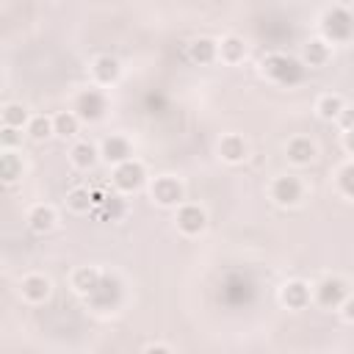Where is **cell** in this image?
Returning <instances> with one entry per match:
<instances>
[{
  "label": "cell",
  "mask_w": 354,
  "mask_h": 354,
  "mask_svg": "<svg viewBox=\"0 0 354 354\" xmlns=\"http://www.w3.org/2000/svg\"><path fill=\"white\" fill-rule=\"evenodd\" d=\"M304 64L299 58H290L285 53H268L263 61H260V72L263 77L279 83V86H290V83H299L301 75H304Z\"/></svg>",
  "instance_id": "obj_1"
},
{
  "label": "cell",
  "mask_w": 354,
  "mask_h": 354,
  "mask_svg": "<svg viewBox=\"0 0 354 354\" xmlns=\"http://www.w3.org/2000/svg\"><path fill=\"white\" fill-rule=\"evenodd\" d=\"M124 299V285L119 279V274L113 271H102V279L100 285L86 296V304L97 313H113Z\"/></svg>",
  "instance_id": "obj_2"
},
{
  "label": "cell",
  "mask_w": 354,
  "mask_h": 354,
  "mask_svg": "<svg viewBox=\"0 0 354 354\" xmlns=\"http://www.w3.org/2000/svg\"><path fill=\"white\" fill-rule=\"evenodd\" d=\"M72 111L80 116V122H86V124H97V122H102L105 119V113H108V94H105V88H100V86H86V88H80L77 94H75V102H72Z\"/></svg>",
  "instance_id": "obj_3"
},
{
  "label": "cell",
  "mask_w": 354,
  "mask_h": 354,
  "mask_svg": "<svg viewBox=\"0 0 354 354\" xmlns=\"http://www.w3.org/2000/svg\"><path fill=\"white\" fill-rule=\"evenodd\" d=\"M321 36L332 44H343L354 36V14L351 8H343V6H329L324 14H321Z\"/></svg>",
  "instance_id": "obj_4"
},
{
  "label": "cell",
  "mask_w": 354,
  "mask_h": 354,
  "mask_svg": "<svg viewBox=\"0 0 354 354\" xmlns=\"http://www.w3.org/2000/svg\"><path fill=\"white\" fill-rule=\"evenodd\" d=\"M147 183H149V174H147V169L138 158H130L124 163L111 166V185H113V191H119L124 196L141 191Z\"/></svg>",
  "instance_id": "obj_5"
},
{
  "label": "cell",
  "mask_w": 354,
  "mask_h": 354,
  "mask_svg": "<svg viewBox=\"0 0 354 354\" xmlns=\"http://www.w3.org/2000/svg\"><path fill=\"white\" fill-rule=\"evenodd\" d=\"M149 188V199L160 207H177L185 202V185L180 177L174 174H158V177H149L147 183Z\"/></svg>",
  "instance_id": "obj_6"
},
{
  "label": "cell",
  "mask_w": 354,
  "mask_h": 354,
  "mask_svg": "<svg viewBox=\"0 0 354 354\" xmlns=\"http://www.w3.org/2000/svg\"><path fill=\"white\" fill-rule=\"evenodd\" d=\"M304 191L307 188H304V180L299 174H279L268 185V196L279 207H296L304 199Z\"/></svg>",
  "instance_id": "obj_7"
},
{
  "label": "cell",
  "mask_w": 354,
  "mask_h": 354,
  "mask_svg": "<svg viewBox=\"0 0 354 354\" xmlns=\"http://www.w3.org/2000/svg\"><path fill=\"white\" fill-rule=\"evenodd\" d=\"M348 293H351V290H348V282H346L343 277H337V274H326L324 279H318V282L313 285V301H315L318 307H324V310H337L340 301H343Z\"/></svg>",
  "instance_id": "obj_8"
},
{
  "label": "cell",
  "mask_w": 354,
  "mask_h": 354,
  "mask_svg": "<svg viewBox=\"0 0 354 354\" xmlns=\"http://www.w3.org/2000/svg\"><path fill=\"white\" fill-rule=\"evenodd\" d=\"M174 227H177L183 235H188V238L202 235L205 227H207V213H205V207L185 199L183 205L174 207Z\"/></svg>",
  "instance_id": "obj_9"
},
{
  "label": "cell",
  "mask_w": 354,
  "mask_h": 354,
  "mask_svg": "<svg viewBox=\"0 0 354 354\" xmlns=\"http://www.w3.org/2000/svg\"><path fill=\"white\" fill-rule=\"evenodd\" d=\"M88 75H91V83L100 86V88H111L119 83L122 77V61L111 53H102V55H94L91 64H88Z\"/></svg>",
  "instance_id": "obj_10"
},
{
  "label": "cell",
  "mask_w": 354,
  "mask_h": 354,
  "mask_svg": "<svg viewBox=\"0 0 354 354\" xmlns=\"http://www.w3.org/2000/svg\"><path fill=\"white\" fill-rule=\"evenodd\" d=\"M100 158L108 166H116V163H124V160L136 158V147L124 133H111L100 141Z\"/></svg>",
  "instance_id": "obj_11"
},
{
  "label": "cell",
  "mask_w": 354,
  "mask_h": 354,
  "mask_svg": "<svg viewBox=\"0 0 354 354\" xmlns=\"http://www.w3.org/2000/svg\"><path fill=\"white\" fill-rule=\"evenodd\" d=\"M50 293H53L50 277L39 274V271L25 274V277L19 279V296H22V301H28V304H44V301L50 299Z\"/></svg>",
  "instance_id": "obj_12"
},
{
  "label": "cell",
  "mask_w": 354,
  "mask_h": 354,
  "mask_svg": "<svg viewBox=\"0 0 354 354\" xmlns=\"http://www.w3.org/2000/svg\"><path fill=\"white\" fill-rule=\"evenodd\" d=\"M279 301L288 310H304L313 304V285L304 279H288L279 288Z\"/></svg>",
  "instance_id": "obj_13"
},
{
  "label": "cell",
  "mask_w": 354,
  "mask_h": 354,
  "mask_svg": "<svg viewBox=\"0 0 354 354\" xmlns=\"http://www.w3.org/2000/svg\"><path fill=\"white\" fill-rule=\"evenodd\" d=\"M285 158H288V163H293L299 169L301 166H310L318 158V144L310 136H293L285 144Z\"/></svg>",
  "instance_id": "obj_14"
},
{
  "label": "cell",
  "mask_w": 354,
  "mask_h": 354,
  "mask_svg": "<svg viewBox=\"0 0 354 354\" xmlns=\"http://www.w3.org/2000/svg\"><path fill=\"white\" fill-rule=\"evenodd\" d=\"M216 149H218V158L224 163H230V166H238V163H243L249 158V144H246V138L241 133H224L218 138Z\"/></svg>",
  "instance_id": "obj_15"
},
{
  "label": "cell",
  "mask_w": 354,
  "mask_h": 354,
  "mask_svg": "<svg viewBox=\"0 0 354 354\" xmlns=\"http://www.w3.org/2000/svg\"><path fill=\"white\" fill-rule=\"evenodd\" d=\"M332 41H326L324 36H313L301 44V64L310 66V69H318V66H326V61L332 58Z\"/></svg>",
  "instance_id": "obj_16"
},
{
  "label": "cell",
  "mask_w": 354,
  "mask_h": 354,
  "mask_svg": "<svg viewBox=\"0 0 354 354\" xmlns=\"http://www.w3.org/2000/svg\"><path fill=\"white\" fill-rule=\"evenodd\" d=\"M28 227L36 232V235H47L58 227V210L50 205V202H36L30 210H28Z\"/></svg>",
  "instance_id": "obj_17"
},
{
  "label": "cell",
  "mask_w": 354,
  "mask_h": 354,
  "mask_svg": "<svg viewBox=\"0 0 354 354\" xmlns=\"http://www.w3.org/2000/svg\"><path fill=\"white\" fill-rule=\"evenodd\" d=\"M100 279H102V268H97V266H77V268L69 274V288H72L80 299H86V296L100 285Z\"/></svg>",
  "instance_id": "obj_18"
},
{
  "label": "cell",
  "mask_w": 354,
  "mask_h": 354,
  "mask_svg": "<svg viewBox=\"0 0 354 354\" xmlns=\"http://www.w3.org/2000/svg\"><path fill=\"white\" fill-rule=\"evenodd\" d=\"M188 61H191V64H199V66L216 64V61H218V39L196 36V39L188 44Z\"/></svg>",
  "instance_id": "obj_19"
},
{
  "label": "cell",
  "mask_w": 354,
  "mask_h": 354,
  "mask_svg": "<svg viewBox=\"0 0 354 354\" xmlns=\"http://www.w3.org/2000/svg\"><path fill=\"white\" fill-rule=\"evenodd\" d=\"M100 147L91 144V141H75L72 149H69V163L77 169V171H91L97 163H100Z\"/></svg>",
  "instance_id": "obj_20"
},
{
  "label": "cell",
  "mask_w": 354,
  "mask_h": 354,
  "mask_svg": "<svg viewBox=\"0 0 354 354\" xmlns=\"http://www.w3.org/2000/svg\"><path fill=\"white\" fill-rule=\"evenodd\" d=\"M246 58V41L235 33H227L218 39V61L227 64V66H235Z\"/></svg>",
  "instance_id": "obj_21"
},
{
  "label": "cell",
  "mask_w": 354,
  "mask_h": 354,
  "mask_svg": "<svg viewBox=\"0 0 354 354\" xmlns=\"http://www.w3.org/2000/svg\"><path fill=\"white\" fill-rule=\"evenodd\" d=\"M343 108H346V100L340 94H332V91H326V94H321L315 100V116L321 122H337Z\"/></svg>",
  "instance_id": "obj_22"
},
{
  "label": "cell",
  "mask_w": 354,
  "mask_h": 354,
  "mask_svg": "<svg viewBox=\"0 0 354 354\" xmlns=\"http://www.w3.org/2000/svg\"><path fill=\"white\" fill-rule=\"evenodd\" d=\"M64 202H66V210H72V213H77V216L94 210V194H91V188H86V185H75V188H69Z\"/></svg>",
  "instance_id": "obj_23"
},
{
  "label": "cell",
  "mask_w": 354,
  "mask_h": 354,
  "mask_svg": "<svg viewBox=\"0 0 354 354\" xmlns=\"http://www.w3.org/2000/svg\"><path fill=\"white\" fill-rule=\"evenodd\" d=\"M94 216H100V218H108L111 216V221H119L124 213H127V202H124V194H119V191H113V194H108L100 205H94V210H91Z\"/></svg>",
  "instance_id": "obj_24"
},
{
  "label": "cell",
  "mask_w": 354,
  "mask_h": 354,
  "mask_svg": "<svg viewBox=\"0 0 354 354\" xmlns=\"http://www.w3.org/2000/svg\"><path fill=\"white\" fill-rule=\"evenodd\" d=\"M30 116H33V113L28 111L25 102H6L3 111H0V122H3L6 127H19V130L28 127Z\"/></svg>",
  "instance_id": "obj_25"
},
{
  "label": "cell",
  "mask_w": 354,
  "mask_h": 354,
  "mask_svg": "<svg viewBox=\"0 0 354 354\" xmlns=\"http://www.w3.org/2000/svg\"><path fill=\"white\" fill-rule=\"evenodd\" d=\"M22 155H17V149H3L0 152V177L6 185L17 183L22 177Z\"/></svg>",
  "instance_id": "obj_26"
},
{
  "label": "cell",
  "mask_w": 354,
  "mask_h": 354,
  "mask_svg": "<svg viewBox=\"0 0 354 354\" xmlns=\"http://www.w3.org/2000/svg\"><path fill=\"white\" fill-rule=\"evenodd\" d=\"M25 136L30 141H47L50 136H55V124H53V116L50 113H33L28 127H25Z\"/></svg>",
  "instance_id": "obj_27"
},
{
  "label": "cell",
  "mask_w": 354,
  "mask_h": 354,
  "mask_svg": "<svg viewBox=\"0 0 354 354\" xmlns=\"http://www.w3.org/2000/svg\"><path fill=\"white\" fill-rule=\"evenodd\" d=\"M53 124H55V136L58 138H72V136H77L83 122H80V116L75 111H58V113H53Z\"/></svg>",
  "instance_id": "obj_28"
},
{
  "label": "cell",
  "mask_w": 354,
  "mask_h": 354,
  "mask_svg": "<svg viewBox=\"0 0 354 354\" xmlns=\"http://www.w3.org/2000/svg\"><path fill=\"white\" fill-rule=\"evenodd\" d=\"M335 185H337V194H340V196L354 199V158L346 160V163L335 171Z\"/></svg>",
  "instance_id": "obj_29"
},
{
  "label": "cell",
  "mask_w": 354,
  "mask_h": 354,
  "mask_svg": "<svg viewBox=\"0 0 354 354\" xmlns=\"http://www.w3.org/2000/svg\"><path fill=\"white\" fill-rule=\"evenodd\" d=\"M19 144H22V130L3 124V130H0V149H17Z\"/></svg>",
  "instance_id": "obj_30"
},
{
  "label": "cell",
  "mask_w": 354,
  "mask_h": 354,
  "mask_svg": "<svg viewBox=\"0 0 354 354\" xmlns=\"http://www.w3.org/2000/svg\"><path fill=\"white\" fill-rule=\"evenodd\" d=\"M337 313H340V318H343L346 324H354V293H348V296L340 301Z\"/></svg>",
  "instance_id": "obj_31"
},
{
  "label": "cell",
  "mask_w": 354,
  "mask_h": 354,
  "mask_svg": "<svg viewBox=\"0 0 354 354\" xmlns=\"http://www.w3.org/2000/svg\"><path fill=\"white\" fill-rule=\"evenodd\" d=\"M337 124H340V130H343V133L354 127V105H346V108L340 111V116H337Z\"/></svg>",
  "instance_id": "obj_32"
},
{
  "label": "cell",
  "mask_w": 354,
  "mask_h": 354,
  "mask_svg": "<svg viewBox=\"0 0 354 354\" xmlns=\"http://www.w3.org/2000/svg\"><path fill=\"white\" fill-rule=\"evenodd\" d=\"M144 351H174V346L171 343H147Z\"/></svg>",
  "instance_id": "obj_33"
},
{
  "label": "cell",
  "mask_w": 354,
  "mask_h": 354,
  "mask_svg": "<svg viewBox=\"0 0 354 354\" xmlns=\"http://www.w3.org/2000/svg\"><path fill=\"white\" fill-rule=\"evenodd\" d=\"M343 147H346V149H348V152L354 155V127L343 133Z\"/></svg>",
  "instance_id": "obj_34"
},
{
  "label": "cell",
  "mask_w": 354,
  "mask_h": 354,
  "mask_svg": "<svg viewBox=\"0 0 354 354\" xmlns=\"http://www.w3.org/2000/svg\"><path fill=\"white\" fill-rule=\"evenodd\" d=\"M335 6H343V8H351L354 6V0H332Z\"/></svg>",
  "instance_id": "obj_35"
}]
</instances>
